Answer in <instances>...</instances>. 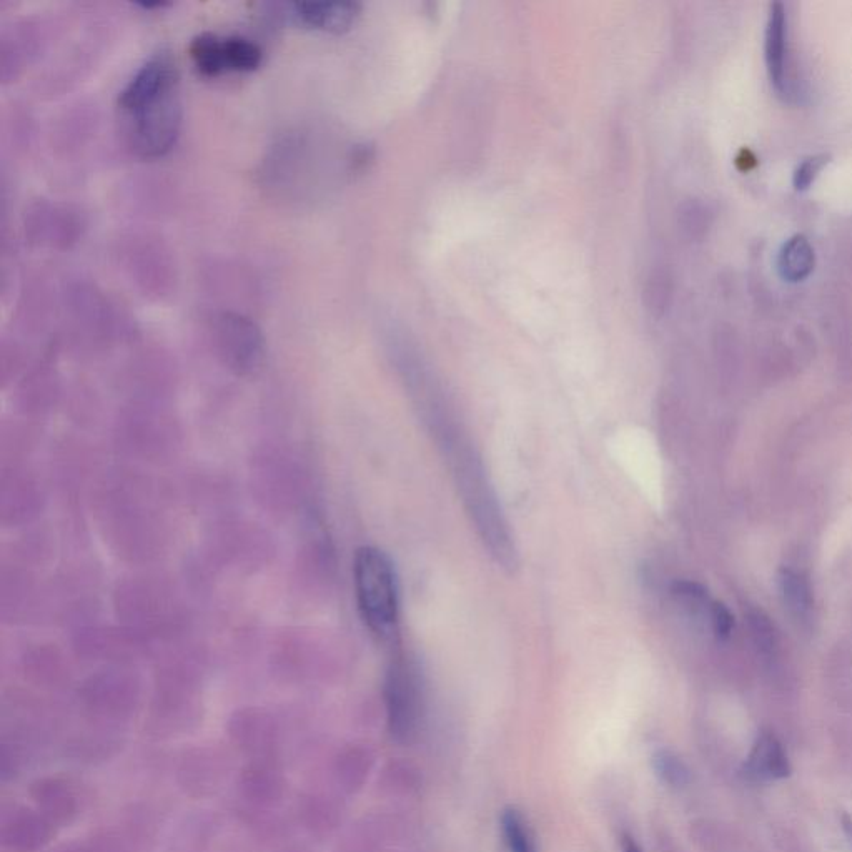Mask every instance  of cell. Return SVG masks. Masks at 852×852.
I'll return each instance as SVG.
<instances>
[{
	"label": "cell",
	"mask_w": 852,
	"mask_h": 852,
	"mask_svg": "<svg viewBox=\"0 0 852 852\" xmlns=\"http://www.w3.org/2000/svg\"><path fill=\"white\" fill-rule=\"evenodd\" d=\"M225 67L237 72H252L262 64V49L243 37L223 39Z\"/></svg>",
	"instance_id": "4fadbf2b"
},
{
	"label": "cell",
	"mask_w": 852,
	"mask_h": 852,
	"mask_svg": "<svg viewBox=\"0 0 852 852\" xmlns=\"http://www.w3.org/2000/svg\"><path fill=\"white\" fill-rule=\"evenodd\" d=\"M127 114L134 122L132 139L135 150L147 159L167 154L179 137L182 122L179 82L145 99Z\"/></svg>",
	"instance_id": "3957f363"
},
{
	"label": "cell",
	"mask_w": 852,
	"mask_h": 852,
	"mask_svg": "<svg viewBox=\"0 0 852 852\" xmlns=\"http://www.w3.org/2000/svg\"><path fill=\"white\" fill-rule=\"evenodd\" d=\"M709 616H711L714 635L718 636L719 639H728L734 630V616L731 615V611L723 603L711 601Z\"/></svg>",
	"instance_id": "d6986e66"
},
{
	"label": "cell",
	"mask_w": 852,
	"mask_h": 852,
	"mask_svg": "<svg viewBox=\"0 0 852 852\" xmlns=\"http://www.w3.org/2000/svg\"><path fill=\"white\" fill-rule=\"evenodd\" d=\"M749 625H751L754 639H756L759 648L763 651H773L774 646H776V635H774V628L768 616L761 611H751L749 613Z\"/></svg>",
	"instance_id": "e0dca14e"
},
{
	"label": "cell",
	"mask_w": 852,
	"mask_h": 852,
	"mask_svg": "<svg viewBox=\"0 0 852 852\" xmlns=\"http://www.w3.org/2000/svg\"><path fill=\"white\" fill-rule=\"evenodd\" d=\"M748 773L758 779H783L791 773L788 754L776 736L763 733L754 744L748 761Z\"/></svg>",
	"instance_id": "ba28073f"
},
{
	"label": "cell",
	"mask_w": 852,
	"mask_h": 852,
	"mask_svg": "<svg viewBox=\"0 0 852 852\" xmlns=\"http://www.w3.org/2000/svg\"><path fill=\"white\" fill-rule=\"evenodd\" d=\"M387 706L390 728L403 743L417 736L423 718V683L417 666L397 659L387 678Z\"/></svg>",
	"instance_id": "277c9868"
},
{
	"label": "cell",
	"mask_w": 852,
	"mask_h": 852,
	"mask_svg": "<svg viewBox=\"0 0 852 852\" xmlns=\"http://www.w3.org/2000/svg\"><path fill=\"white\" fill-rule=\"evenodd\" d=\"M673 595L678 598L681 603L691 608H701L711 603L708 598V591L704 586L694 581H678L673 585Z\"/></svg>",
	"instance_id": "ac0fdd59"
},
{
	"label": "cell",
	"mask_w": 852,
	"mask_h": 852,
	"mask_svg": "<svg viewBox=\"0 0 852 852\" xmlns=\"http://www.w3.org/2000/svg\"><path fill=\"white\" fill-rule=\"evenodd\" d=\"M814 248L808 238L798 233L779 250L778 272L786 282H801L814 270Z\"/></svg>",
	"instance_id": "30bf717a"
},
{
	"label": "cell",
	"mask_w": 852,
	"mask_h": 852,
	"mask_svg": "<svg viewBox=\"0 0 852 852\" xmlns=\"http://www.w3.org/2000/svg\"><path fill=\"white\" fill-rule=\"evenodd\" d=\"M501 833L510 852H538L535 834L520 809L506 808L501 814Z\"/></svg>",
	"instance_id": "7c38bea8"
},
{
	"label": "cell",
	"mask_w": 852,
	"mask_h": 852,
	"mask_svg": "<svg viewBox=\"0 0 852 852\" xmlns=\"http://www.w3.org/2000/svg\"><path fill=\"white\" fill-rule=\"evenodd\" d=\"M778 581L784 605L791 616L801 625H808L814 613V595L808 578L793 568H783Z\"/></svg>",
	"instance_id": "9c48e42d"
},
{
	"label": "cell",
	"mask_w": 852,
	"mask_h": 852,
	"mask_svg": "<svg viewBox=\"0 0 852 852\" xmlns=\"http://www.w3.org/2000/svg\"><path fill=\"white\" fill-rule=\"evenodd\" d=\"M841 826H843L844 834H846V839H848L849 846L852 848V816L851 814L844 813L841 816Z\"/></svg>",
	"instance_id": "ffe728a7"
},
{
	"label": "cell",
	"mask_w": 852,
	"mask_h": 852,
	"mask_svg": "<svg viewBox=\"0 0 852 852\" xmlns=\"http://www.w3.org/2000/svg\"><path fill=\"white\" fill-rule=\"evenodd\" d=\"M764 57L771 85L776 92L784 95L788 92V12L781 2H774L769 7Z\"/></svg>",
	"instance_id": "8992f818"
},
{
	"label": "cell",
	"mask_w": 852,
	"mask_h": 852,
	"mask_svg": "<svg viewBox=\"0 0 852 852\" xmlns=\"http://www.w3.org/2000/svg\"><path fill=\"white\" fill-rule=\"evenodd\" d=\"M353 580L358 610L365 625L380 638H388L397 628L398 581L393 563L375 546H363L353 561Z\"/></svg>",
	"instance_id": "7a4b0ae2"
},
{
	"label": "cell",
	"mask_w": 852,
	"mask_h": 852,
	"mask_svg": "<svg viewBox=\"0 0 852 852\" xmlns=\"http://www.w3.org/2000/svg\"><path fill=\"white\" fill-rule=\"evenodd\" d=\"M190 55L194 59L195 67L205 77H217L227 70L223 39L217 35L202 34L195 37L190 44Z\"/></svg>",
	"instance_id": "8fae6325"
},
{
	"label": "cell",
	"mask_w": 852,
	"mask_h": 852,
	"mask_svg": "<svg viewBox=\"0 0 852 852\" xmlns=\"http://www.w3.org/2000/svg\"><path fill=\"white\" fill-rule=\"evenodd\" d=\"M218 343L230 368L252 373L262 362L263 342L253 323L235 315H223L218 323Z\"/></svg>",
	"instance_id": "5b68a950"
},
{
	"label": "cell",
	"mask_w": 852,
	"mask_h": 852,
	"mask_svg": "<svg viewBox=\"0 0 852 852\" xmlns=\"http://www.w3.org/2000/svg\"><path fill=\"white\" fill-rule=\"evenodd\" d=\"M295 17L312 29L342 34L352 27L360 5L353 2H303L293 5Z\"/></svg>",
	"instance_id": "52a82bcc"
},
{
	"label": "cell",
	"mask_w": 852,
	"mask_h": 852,
	"mask_svg": "<svg viewBox=\"0 0 852 852\" xmlns=\"http://www.w3.org/2000/svg\"><path fill=\"white\" fill-rule=\"evenodd\" d=\"M669 295H671L669 278L661 270H654V272L649 273L643 290V302L646 310L654 317H661L664 310L668 308Z\"/></svg>",
	"instance_id": "5bb4252c"
},
{
	"label": "cell",
	"mask_w": 852,
	"mask_h": 852,
	"mask_svg": "<svg viewBox=\"0 0 852 852\" xmlns=\"http://www.w3.org/2000/svg\"><path fill=\"white\" fill-rule=\"evenodd\" d=\"M653 761L656 773L666 783L671 784V786H684V784L688 783V769L684 766L683 761L676 758L673 753L659 751L654 756Z\"/></svg>",
	"instance_id": "9a60e30c"
},
{
	"label": "cell",
	"mask_w": 852,
	"mask_h": 852,
	"mask_svg": "<svg viewBox=\"0 0 852 852\" xmlns=\"http://www.w3.org/2000/svg\"><path fill=\"white\" fill-rule=\"evenodd\" d=\"M829 159L831 157L828 154L811 155L808 159H804L794 170V189L798 192L808 190L814 184V180L818 179L821 170L828 165Z\"/></svg>",
	"instance_id": "2e32d148"
},
{
	"label": "cell",
	"mask_w": 852,
	"mask_h": 852,
	"mask_svg": "<svg viewBox=\"0 0 852 852\" xmlns=\"http://www.w3.org/2000/svg\"><path fill=\"white\" fill-rule=\"evenodd\" d=\"M623 852H643V849L639 848V844L636 843L635 839L625 838V841H623Z\"/></svg>",
	"instance_id": "44dd1931"
},
{
	"label": "cell",
	"mask_w": 852,
	"mask_h": 852,
	"mask_svg": "<svg viewBox=\"0 0 852 852\" xmlns=\"http://www.w3.org/2000/svg\"><path fill=\"white\" fill-rule=\"evenodd\" d=\"M430 422L435 425L436 435L440 436L441 448L450 458L448 461L453 468L456 486L463 496L466 510L475 521L476 530L480 531L481 540L485 541L486 548L503 568H515V541L491 490L480 456L476 455L475 448H471L470 441L463 438L458 426L450 422L448 413H430Z\"/></svg>",
	"instance_id": "6da1fadb"
}]
</instances>
